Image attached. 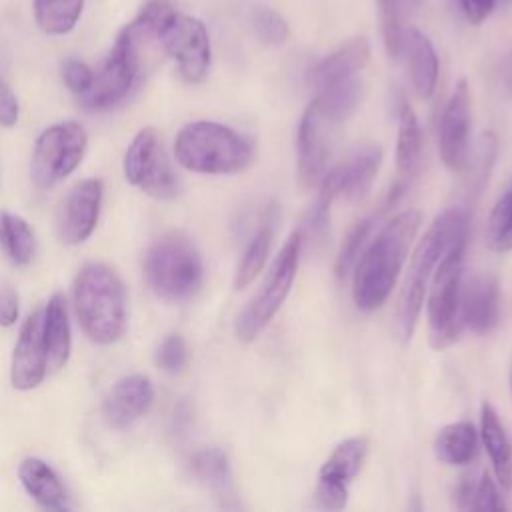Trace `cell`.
Instances as JSON below:
<instances>
[{
    "instance_id": "cell-39",
    "label": "cell",
    "mask_w": 512,
    "mask_h": 512,
    "mask_svg": "<svg viewBox=\"0 0 512 512\" xmlns=\"http://www.w3.org/2000/svg\"><path fill=\"white\" fill-rule=\"evenodd\" d=\"M186 356H188V352H186V344H184L182 336L170 334L158 344V348L154 352V362L160 370H164L168 374H176L184 368Z\"/></svg>"
},
{
    "instance_id": "cell-19",
    "label": "cell",
    "mask_w": 512,
    "mask_h": 512,
    "mask_svg": "<svg viewBox=\"0 0 512 512\" xmlns=\"http://www.w3.org/2000/svg\"><path fill=\"white\" fill-rule=\"evenodd\" d=\"M370 60V44L364 36L352 38L344 42L340 48H336L332 54L322 58L310 74V82L314 90L328 88L336 82H342L346 78L358 76V72L364 70V66Z\"/></svg>"
},
{
    "instance_id": "cell-3",
    "label": "cell",
    "mask_w": 512,
    "mask_h": 512,
    "mask_svg": "<svg viewBox=\"0 0 512 512\" xmlns=\"http://www.w3.org/2000/svg\"><path fill=\"white\" fill-rule=\"evenodd\" d=\"M72 300L80 328L94 344L108 346L122 338L128 318L126 290L110 266H82L72 284Z\"/></svg>"
},
{
    "instance_id": "cell-7",
    "label": "cell",
    "mask_w": 512,
    "mask_h": 512,
    "mask_svg": "<svg viewBox=\"0 0 512 512\" xmlns=\"http://www.w3.org/2000/svg\"><path fill=\"white\" fill-rule=\"evenodd\" d=\"M466 242L452 244L434 268L428 292V338L432 348L442 350L450 346L460 332V288H462V264Z\"/></svg>"
},
{
    "instance_id": "cell-4",
    "label": "cell",
    "mask_w": 512,
    "mask_h": 512,
    "mask_svg": "<svg viewBox=\"0 0 512 512\" xmlns=\"http://www.w3.org/2000/svg\"><path fill=\"white\" fill-rule=\"evenodd\" d=\"M252 156L254 146L244 134L212 120L190 122L174 138L176 162L196 174H236Z\"/></svg>"
},
{
    "instance_id": "cell-24",
    "label": "cell",
    "mask_w": 512,
    "mask_h": 512,
    "mask_svg": "<svg viewBox=\"0 0 512 512\" xmlns=\"http://www.w3.org/2000/svg\"><path fill=\"white\" fill-rule=\"evenodd\" d=\"M382 164V148L378 144H364L352 152L346 164H340L342 192L350 202L362 200L378 174Z\"/></svg>"
},
{
    "instance_id": "cell-42",
    "label": "cell",
    "mask_w": 512,
    "mask_h": 512,
    "mask_svg": "<svg viewBox=\"0 0 512 512\" xmlns=\"http://www.w3.org/2000/svg\"><path fill=\"white\" fill-rule=\"evenodd\" d=\"M18 114H20L18 98L10 88V84L4 80V76L0 74V126L12 128L18 122Z\"/></svg>"
},
{
    "instance_id": "cell-26",
    "label": "cell",
    "mask_w": 512,
    "mask_h": 512,
    "mask_svg": "<svg viewBox=\"0 0 512 512\" xmlns=\"http://www.w3.org/2000/svg\"><path fill=\"white\" fill-rule=\"evenodd\" d=\"M190 468L198 480H202L216 498L228 500V506H234V490H232V474H230V464L228 456L220 448H204L192 454L190 458Z\"/></svg>"
},
{
    "instance_id": "cell-2",
    "label": "cell",
    "mask_w": 512,
    "mask_h": 512,
    "mask_svg": "<svg viewBox=\"0 0 512 512\" xmlns=\"http://www.w3.org/2000/svg\"><path fill=\"white\" fill-rule=\"evenodd\" d=\"M468 228L470 212L466 208H448L434 218L418 242L394 306V334L398 340L408 342L412 338L436 264L452 244L468 240Z\"/></svg>"
},
{
    "instance_id": "cell-27",
    "label": "cell",
    "mask_w": 512,
    "mask_h": 512,
    "mask_svg": "<svg viewBox=\"0 0 512 512\" xmlns=\"http://www.w3.org/2000/svg\"><path fill=\"white\" fill-rule=\"evenodd\" d=\"M422 160V130L416 112L406 100L398 108V140H396V168L402 178H412Z\"/></svg>"
},
{
    "instance_id": "cell-9",
    "label": "cell",
    "mask_w": 512,
    "mask_h": 512,
    "mask_svg": "<svg viewBox=\"0 0 512 512\" xmlns=\"http://www.w3.org/2000/svg\"><path fill=\"white\" fill-rule=\"evenodd\" d=\"M140 74V42L126 24L116 42L102 62L100 70L94 72L90 90L80 98L90 110H106L122 102L132 90Z\"/></svg>"
},
{
    "instance_id": "cell-33",
    "label": "cell",
    "mask_w": 512,
    "mask_h": 512,
    "mask_svg": "<svg viewBox=\"0 0 512 512\" xmlns=\"http://www.w3.org/2000/svg\"><path fill=\"white\" fill-rule=\"evenodd\" d=\"M320 192L314 200V204L310 206V210L304 216L302 226L298 228L302 232V238L308 236H322V232L328 226V218H330V206L334 202V198L342 192V174H340V166L328 170L324 174V178L320 180Z\"/></svg>"
},
{
    "instance_id": "cell-31",
    "label": "cell",
    "mask_w": 512,
    "mask_h": 512,
    "mask_svg": "<svg viewBox=\"0 0 512 512\" xmlns=\"http://www.w3.org/2000/svg\"><path fill=\"white\" fill-rule=\"evenodd\" d=\"M360 98H362V80L358 76H352L328 88L318 90L314 102L328 120H332L334 124H340L342 120L352 116V112L360 104Z\"/></svg>"
},
{
    "instance_id": "cell-38",
    "label": "cell",
    "mask_w": 512,
    "mask_h": 512,
    "mask_svg": "<svg viewBox=\"0 0 512 512\" xmlns=\"http://www.w3.org/2000/svg\"><path fill=\"white\" fill-rule=\"evenodd\" d=\"M496 136L494 132H484L478 138L476 150L472 154V158H468L466 168L472 170V190L480 192L488 180V174L494 166V158H496Z\"/></svg>"
},
{
    "instance_id": "cell-11",
    "label": "cell",
    "mask_w": 512,
    "mask_h": 512,
    "mask_svg": "<svg viewBox=\"0 0 512 512\" xmlns=\"http://www.w3.org/2000/svg\"><path fill=\"white\" fill-rule=\"evenodd\" d=\"M160 44L166 54L176 62L178 74L186 82L198 84L206 78L210 70L212 50L208 30L202 20L178 12L162 32Z\"/></svg>"
},
{
    "instance_id": "cell-46",
    "label": "cell",
    "mask_w": 512,
    "mask_h": 512,
    "mask_svg": "<svg viewBox=\"0 0 512 512\" xmlns=\"http://www.w3.org/2000/svg\"><path fill=\"white\" fill-rule=\"evenodd\" d=\"M510 390H512V370H510Z\"/></svg>"
},
{
    "instance_id": "cell-22",
    "label": "cell",
    "mask_w": 512,
    "mask_h": 512,
    "mask_svg": "<svg viewBox=\"0 0 512 512\" xmlns=\"http://www.w3.org/2000/svg\"><path fill=\"white\" fill-rule=\"evenodd\" d=\"M480 438L492 462L494 476L504 492L512 490V442L492 408V404L484 402L480 412Z\"/></svg>"
},
{
    "instance_id": "cell-29",
    "label": "cell",
    "mask_w": 512,
    "mask_h": 512,
    "mask_svg": "<svg viewBox=\"0 0 512 512\" xmlns=\"http://www.w3.org/2000/svg\"><path fill=\"white\" fill-rule=\"evenodd\" d=\"M274 222H276V214L274 210L268 212V216H264V220L260 222V226L256 228V232L252 234V238L248 240L242 258L238 262L236 268V276H234V288L242 290L246 286H250L254 282V278L262 272L268 252H270V244H272V236H274Z\"/></svg>"
},
{
    "instance_id": "cell-34",
    "label": "cell",
    "mask_w": 512,
    "mask_h": 512,
    "mask_svg": "<svg viewBox=\"0 0 512 512\" xmlns=\"http://www.w3.org/2000/svg\"><path fill=\"white\" fill-rule=\"evenodd\" d=\"M486 244L494 252L512 250V180L490 210L486 222Z\"/></svg>"
},
{
    "instance_id": "cell-16",
    "label": "cell",
    "mask_w": 512,
    "mask_h": 512,
    "mask_svg": "<svg viewBox=\"0 0 512 512\" xmlns=\"http://www.w3.org/2000/svg\"><path fill=\"white\" fill-rule=\"evenodd\" d=\"M48 372V354L42 330V310L32 312L18 336L10 362V382L16 390L40 386Z\"/></svg>"
},
{
    "instance_id": "cell-5",
    "label": "cell",
    "mask_w": 512,
    "mask_h": 512,
    "mask_svg": "<svg viewBox=\"0 0 512 512\" xmlns=\"http://www.w3.org/2000/svg\"><path fill=\"white\" fill-rule=\"evenodd\" d=\"M202 258L182 232L160 236L144 254V278L164 300H186L202 284Z\"/></svg>"
},
{
    "instance_id": "cell-25",
    "label": "cell",
    "mask_w": 512,
    "mask_h": 512,
    "mask_svg": "<svg viewBox=\"0 0 512 512\" xmlns=\"http://www.w3.org/2000/svg\"><path fill=\"white\" fill-rule=\"evenodd\" d=\"M478 432L472 422L460 420L446 424L434 438V454L440 462L450 466H464L476 458Z\"/></svg>"
},
{
    "instance_id": "cell-10",
    "label": "cell",
    "mask_w": 512,
    "mask_h": 512,
    "mask_svg": "<svg viewBox=\"0 0 512 512\" xmlns=\"http://www.w3.org/2000/svg\"><path fill=\"white\" fill-rule=\"evenodd\" d=\"M122 172L128 184L138 186L144 194L156 200H172L178 196V176L154 128L136 132L126 148Z\"/></svg>"
},
{
    "instance_id": "cell-6",
    "label": "cell",
    "mask_w": 512,
    "mask_h": 512,
    "mask_svg": "<svg viewBox=\"0 0 512 512\" xmlns=\"http://www.w3.org/2000/svg\"><path fill=\"white\" fill-rule=\"evenodd\" d=\"M302 242V232L294 230L270 264L262 286L238 314L234 332L240 342H252L282 308L298 272Z\"/></svg>"
},
{
    "instance_id": "cell-40",
    "label": "cell",
    "mask_w": 512,
    "mask_h": 512,
    "mask_svg": "<svg viewBox=\"0 0 512 512\" xmlns=\"http://www.w3.org/2000/svg\"><path fill=\"white\" fill-rule=\"evenodd\" d=\"M92 78H94V70L86 62L78 58H68L62 62V80L66 88L78 98H82L90 90Z\"/></svg>"
},
{
    "instance_id": "cell-30",
    "label": "cell",
    "mask_w": 512,
    "mask_h": 512,
    "mask_svg": "<svg viewBox=\"0 0 512 512\" xmlns=\"http://www.w3.org/2000/svg\"><path fill=\"white\" fill-rule=\"evenodd\" d=\"M0 250L14 266H28L36 254V238L30 224L8 210H0Z\"/></svg>"
},
{
    "instance_id": "cell-35",
    "label": "cell",
    "mask_w": 512,
    "mask_h": 512,
    "mask_svg": "<svg viewBox=\"0 0 512 512\" xmlns=\"http://www.w3.org/2000/svg\"><path fill=\"white\" fill-rule=\"evenodd\" d=\"M176 14L178 10L174 0H146L138 16L134 18V22H130L128 26L138 38V42H142L144 38H152L160 42L162 32L174 20Z\"/></svg>"
},
{
    "instance_id": "cell-28",
    "label": "cell",
    "mask_w": 512,
    "mask_h": 512,
    "mask_svg": "<svg viewBox=\"0 0 512 512\" xmlns=\"http://www.w3.org/2000/svg\"><path fill=\"white\" fill-rule=\"evenodd\" d=\"M420 6L422 0H378L384 46L390 58H402L404 38L408 28L412 26L410 20L416 16Z\"/></svg>"
},
{
    "instance_id": "cell-13",
    "label": "cell",
    "mask_w": 512,
    "mask_h": 512,
    "mask_svg": "<svg viewBox=\"0 0 512 512\" xmlns=\"http://www.w3.org/2000/svg\"><path fill=\"white\" fill-rule=\"evenodd\" d=\"M102 194L104 188L98 178L80 180L68 190L56 214V232L64 244L78 246L92 236L100 216Z\"/></svg>"
},
{
    "instance_id": "cell-37",
    "label": "cell",
    "mask_w": 512,
    "mask_h": 512,
    "mask_svg": "<svg viewBox=\"0 0 512 512\" xmlns=\"http://www.w3.org/2000/svg\"><path fill=\"white\" fill-rule=\"evenodd\" d=\"M250 22L258 40L268 46H282L290 36V26L284 16L268 6H256L250 14Z\"/></svg>"
},
{
    "instance_id": "cell-44",
    "label": "cell",
    "mask_w": 512,
    "mask_h": 512,
    "mask_svg": "<svg viewBox=\"0 0 512 512\" xmlns=\"http://www.w3.org/2000/svg\"><path fill=\"white\" fill-rule=\"evenodd\" d=\"M460 2L472 24H480L494 8V0H460Z\"/></svg>"
},
{
    "instance_id": "cell-32",
    "label": "cell",
    "mask_w": 512,
    "mask_h": 512,
    "mask_svg": "<svg viewBox=\"0 0 512 512\" xmlns=\"http://www.w3.org/2000/svg\"><path fill=\"white\" fill-rule=\"evenodd\" d=\"M34 20L48 36H64L78 24L84 0H34Z\"/></svg>"
},
{
    "instance_id": "cell-14",
    "label": "cell",
    "mask_w": 512,
    "mask_h": 512,
    "mask_svg": "<svg viewBox=\"0 0 512 512\" xmlns=\"http://www.w3.org/2000/svg\"><path fill=\"white\" fill-rule=\"evenodd\" d=\"M472 120V98L466 78L458 80L452 96L448 98L438 132L440 158L452 172H464L468 164V134Z\"/></svg>"
},
{
    "instance_id": "cell-15",
    "label": "cell",
    "mask_w": 512,
    "mask_h": 512,
    "mask_svg": "<svg viewBox=\"0 0 512 512\" xmlns=\"http://www.w3.org/2000/svg\"><path fill=\"white\" fill-rule=\"evenodd\" d=\"M334 122L328 120L312 100L298 124V176L304 186H318L326 174Z\"/></svg>"
},
{
    "instance_id": "cell-45",
    "label": "cell",
    "mask_w": 512,
    "mask_h": 512,
    "mask_svg": "<svg viewBox=\"0 0 512 512\" xmlns=\"http://www.w3.org/2000/svg\"><path fill=\"white\" fill-rule=\"evenodd\" d=\"M498 80H500V86L502 90L512 96V48L510 52L504 56L500 68H498Z\"/></svg>"
},
{
    "instance_id": "cell-20",
    "label": "cell",
    "mask_w": 512,
    "mask_h": 512,
    "mask_svg": "<svg viewBox=\"0 0 512 512\" xmlns=\"http://www.w3.org/2000/svg\"><path fill=\"white\" fill-rule=\"evenodd\" d=\"M18 480L26 494L46 510H68V494L52 470L42 458L28 456L18 466Z\"/></svg>"
},
{
    "instance_id": "cell-1",
    "label": "cell",
    "mask_w": 512,
    "mask_h": 512,
    "mask_svg": "<svg viewBox=\"0 0 512 512\" xmlns=\"http://www.w3.org/2000/svg\"><path fill=\"white\" fill-rule=\"evenodd\" d=\"M418 226L420 212L404 210L390 218L372 242L364 246L352 268V298L356 308L372 312L388 300L408 258Z\"/></svg>"
},
{
    "instance_id": "cell-17",
    "label": "cell",
    "mask_w": 512,
    "mask_h": 512,
    "mask_svg": "<svg viewBox=\"0 0 512 512\" xmlns=\"http://www.w3.org/2000/svg\"><path fill=\"white\" fill-rule=\"evenodd\" d=\"M154 402V386L144 374H128L118 378L102 404L104 420L110 428L124 430L140 420Z\"/></svg>"
},
{
    "instance_id": "cell-23",
    "label": "cell",
    "mask_w": 512,
    "mask_h": 512,
    "mask_svg": "<svg viewBox=\"0 0 512 512\" xmlns=\"http://www.w3.org/2000/svg\"><path fill=\"white\" fill-rule=\"evenodd\" d=\"M42 330L48 354V370H60L68 362L72 350V330L66 298L60 292H56L42 310Z\"/></svg>"
},
{
    "instance_id": "cell-8",
    "label": "cell",
    "mask_w": 512,
    "mask_h": 512,
    "mask_svg": "<svg viewBox=\"0 0 512 512\" xmlns=\"http://www.w3.org/2000/svg\"><path fill=\"white\" fill-rule=\"evenodd\" d=\"M88 134L80 122L62 120L40 132L34 142L30 174L38 188L46 190L60 184L82 162Z\"/></svg>"
},
{
    "instance_id": "cell-41",
    "label": "cell",
    "mask_w": 512,
    "mask_h": 512,
    "mask_svg": "<svg viewBox=\"0 0 512 512\" xmlns=\"http://www.w3.org/2000/svg\"><path fill=\"white\" fill-rule=\"evenodd\" d=\"M470 510H506V502L498 484L486 472H482L476 480Z\"/></svg>"
},
{
    "instance_id": "cell-21",
    "label": "cell",
    "mask_w": 512,
    "mask_h": 512,
    "mask_svg": "<svg viewBox=\"0 0 512 512\" xmlns=\"http://www.w3.org/2000/svg\"><path fill=\"white\" fill-rule=\"evenodd\" d=\"M402 58L408 64L410 72V82L414 92L420 98H430L436 90L438 82V56L428 40L418 28L410 26L404 38V48H402ZM400 58V60H402Z\"/></svg>"
},
{
    "instance_id": "cell-12",
    "label": "cell",
    "mask_w": 512,
    "mask_h": 512,
    "mask_svg": "<svg viewBox=\"0 0 512 512\" xmlns=\"http://www.w3.org/2000/svg\"><path fill=\"white\" fill-rule=\"evenodd\" d=\"M368 454V440L362 436L340 442L318 472L316 502L326 510H342L348 500V486L360 472Z\"/></svg>"
},
{
    "instance_id": "cell-36",
    "label": "cell",
    "mask_w": 512,
    "mask_h": 512,
    "mask_svg": "<svg viewBox=\"0 0 512 512\" xmlns=\"http://www.w3.org/2000/svg\"><path fill=\"white\" fill-rule=\"evenodd\" d=\"M376 220H378V216H374V214L366 216V218L358 220L346 234V238L340 246V252L336 256V276L338 278H344L354 268L358 256L362 254V250L368 242V236H370Z\"/></svg>"
},
{
    "instance_id": "cell-43",
    "label": "cell",
    "mask_w": 512,
    "mask_h": 512,
    "mask_svg": "<svg viewBox=\"0 0 512 512\" xmlns=\"http://www.w3.org/2000/svg\"><path fill=\"white\" fill-rule=\"evenodd\" d=\"M18 310V292L10 284L0 282V326H12L18 320Z\"/></svg>"
},
{
    "instance_id": "cell-18",
    "label": "cell",
    "mask_w": 512,
    "mask_h": 512,
    "mask_svg": "<svg viewBox=\"0 0 512 512\" xmlns=\"http://www.w3.org/2000/svg\"><path fill=\"white\" fill-rule=\"evenodd\" d=\"M460 326H466L474 334H488L500 320V286L492 274H476L462 280Z\"/></svg>"
}]
</instances>
